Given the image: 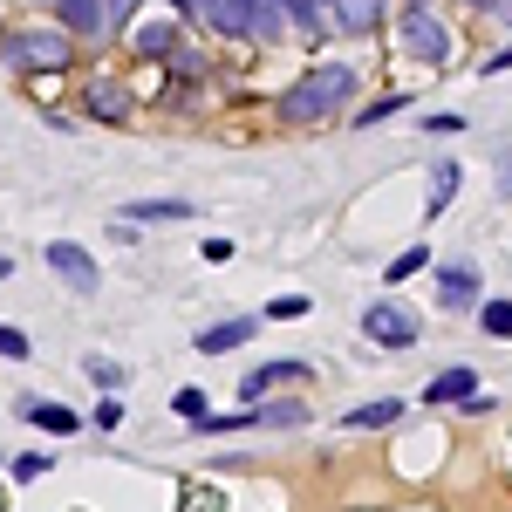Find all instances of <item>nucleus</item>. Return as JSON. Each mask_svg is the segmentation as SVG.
I'll return each mask as SVG.
<instances>
[{
    "label": "nucleus",
    "mask_w": 512,
    "mask_h": 512,
    "mask_svg": "<svg viewBox=\"0 0 512 512\" xmlns=\"http://www.w3.org/2000/svg\"><path fill=\"white\" fill-rule=\"evenodd\" d=\"M349 96H355V69H349V62H315L308 76L280 96V117H287V123H328Z\"/></svg>",
    "instance_id": "f257e3e1"
},
{
    "label": "nucleus",
    "mask_w": 512,
    "mask_h": 512,
    "mask_svg": "<svg viewBox=\"0 0 512 512\" xmlns=\"http://www.w3.org/2000/svg\"><path fill=\"white\" fill-rule=\"evenodd\" d=\"M0 62L21 69V76H62L69 69V35H7L0 41Z\"/></svg>",
    "instance_id": "f03ea898"
},
{
    "label": "nucleus",
    "mask_w": 512,
    "mask_h": 512,
    "mask_svg": "<svg viewBox=\"0 0 512 512\" xmlns=\"http://www.w3.org/2000/svg\"><path fill=\"white\" fill-rule=\"evenodd\" d=\"M403 48H410L417 62H431V69L451 62V35H444V21L424 14V7H417V14H403Z\"/></svg>",
    "instance_id": "7ed1b4c3"
},
{
    "label": "nucleus",
    "mask_w": 512,
    "mask_h": 512,
    "mask_svg": "<svg viewBox=\"0 0 512 512\" xmlns=\"http://www.w3.org/2000/svg\"><path fill=\"white\" fill-rule=\"evenodd\" d=\"M362 335L383 342V349H410V342H417V315H403L396 301H369V308H362Z\"/></svg>",
    "instance_id": "20e7f679"
},
{
    "label": "nucleus",
    "mask_w": 512,
    "mask_h": 512,
    "mask_svg": "<svg viewBox=\"0 0 512 512\" xmlns=\"http://www.w3.org/2000/svg\"><path fill=\"white\" fill-rule=\"evenodd\" d=\"M41 260H48V267H55L62 280H69L76 294H96V287H103V274H96V260L82 253L76 239H48V246H41Z\"/></svg>",
    "instance_id": "39448f33"
},
{
    "label": "nucleus",
    "mask_w": 512,
    "mask_h": 512,
    "mask_svg": "<svg viewBox=\"0 0 512 512\" xmlns=\"http://www.w3.org/2000/svg\"><path fill=\"white\" fill-rule=\"evenodd\" d=\"M437 301L458 315V308H478V267L472 260H444L437 267Z\"/></svg>",
    "instance_id": "423d86ee"
},
{
    "label": "nucleus",
    "mask_w": 512,
    "mask_h": 512,
    "mask_svg": "<svg viewBox=\"0 0 512 512\" xmlns=\"http://www.w3.org/2000/svg\"><path fill=\"white\" fill-rule=\"evenodd\" d=\"M21 417H28L35 431H62V437H69V431L82 424V417L69 410V403H48V396H21Z\"/></svg>",
    "instance_id": "0eeeda50"
},
{
    "label": "nucleus",
    "mask_w": 512,
    "mask_h": 512,
    "mask_svg": "<svg viewBox=\"0 0 512 512\" xmlns=\"http://www.w3.org/2000/svg\"><path fill=\"white\" fill-rule=\"evenodd\" d=\"M472 396H478V376H472V369H444V376H431L424 403H472Z\"/></svg>",
    "instance_id": "6e6552de"
},
{
    "label": "nucleus",
    "mask_w": 512,
    "mask_h": 512,
    "mask_svg": "<svg viewBox=\"0 0 512 512\" xmlns=\"http://www.w3.org/2000/svg\"><path fill=\"white\" fill-rule=\"evenodd\" d=\"M294 376H301V362H260V369L239 383V396H246V403H260V396L274 390V383H294Z\"/></svg>",
    "instance_id": "1a4fd4ad"
},
{
    "label": "nucleus",
    "mask_w": 512,
    "mask_h": 512,
    "mask_svg": "<svg viewBox=\"0 0 512 512\" xmlns=\"http://www.w3.org/2000/svg\"><path fill=\"white\" fill-rule=\"evenodd\" d=\"M103 7H110V0H62V21H69L76 35H103V28H110Z\"/></svg>",
    "instance_id": "9d476101"
},
{
    "label": "nucleus",
    "mask_w": 512,
    "mask_h": 512,
    "mask_svg": "<svg viewBox=\"0 0 512 512\" xmlns=\"http://www.w3.org/2000/svg\"><path fill=\"white\" fill-rule=\"evenodd\" d=\"M396 417H403V403H396V396H383V403H362V410H349L342 424H349V431H390Z\"/></svg>",
    "instance_id": "9b49d317"
},
{
    "label": "nucleus",
    "mask_w": 512,
    "mask_h": 512,
    "mask_svg": "<svg viewBox=\"0 0 512 512\" xmlns=\"http://www.w3.org/2000/svg\"><path fill=\"white\" fill-rule=\"evenodd\" d=\"M239 342H253V321H219V328H205L198 335V355H226Z\"/></svg>",
    "instance_id": "f8f14e48"
},
{
    "label": "nucleus",
    "mask_w": 512,
    "mask_h": 512,
    "mask_svg": "<svg viewBox=\"0 0 512 512\" xmlns=\"http://www.w3.org/2000/svg\"><path fill=\"white\" fill-rule=\"evenodd\" d=\"M335 21L362 35V28H376V21H383V0H335Z\"/></svg>",
    "instance_id": "ddd939ff"
},
{
    "label": "nucleus",
    "mask_w": 512,
    "mask_h": 512,
    "mask_svg": "<svg viewBox=\"0 0 512 512\" xmlns=\"http://www.w3.org/2000/svg\"><path fill=\"white\" fill-rule=\"evenodd\" d=\"M130 219H192V205L185 198H137Z\"/></svg>",
    "instance_id": "4468645a"
},
{
    "label": "nucleus",
    "mask_w": 512,
    "mask_h": 512,
    "mask_svg": "<svg viewBox=\"0 0 512 512\" xmlns=\"http://www.w3.org/2000/svg\"><path fill=\"white\" fill-rule=\"evenodd\" d=\"M451 198H458V164L444 158V164H437V171H431V212H444Z\"/></svg>",
    "instance_id": "2eb2a0df"
},
{
    "label": "nucleus",
    "mask_w": 512,
    "mask_h": 512,
    "mask_svg": "<svg viewBox=\"0 0 512 512\" xmlns=\"http://www.w3.org/2000/svg\"><path fill=\"white\" fill-rule=\"evenodd\" d=\"M89 117L117 123V117H123V89H110V82H96V89H89Z\"/></svg>",
    "instance_id": "dca6fc26"
},
{
    "label": "nucleus",
    "mask_w": 512,
    "mask_h": 512,
    "mask_svg": "<svg viewBox=\"0 0 512 512\" xmlns=\"http://www.w3.org/2000/svg\"><path fill=\"white\" fill-rule=\"evenodd\" d=\"M171 35H178V21H151V28H137V48L158 55V48H171Z\"/></svg>",
    "instance_id": "f3484780"
},
{
    "label": "nucleus",
    "mask_w": 512,
    "mask_h": 512,
    "mask_svg": "<svg viewBox=\"0 0 512 512\" xmlns=\"http://www.w3.org/2000/svg\"><path fill=\"white\" fill-rule=\"evenodd\" d=\"M171 410H178L185 424H205V417H212V410H205V390H178V396H171Z\"/></svg>",
    "instance_id": "a211bd4d"
},
{
    "label": "nucleus",
    "mask_w": 512,
    "mask_h": 512,
    "mask_svg": "<svg viewBox=\"0 0 512 512\" xmlns=\"http://www.w3.org/2000/svg\"><path fill=\"white\" fill-rule=\"evenodd\" d=\"M478 321H485V335H512V301H485Z\"/></svg>",
    "instance_id": "6ab92c4d"
},
{
    "label": "nucleus",
    "mask_w": 512,
    "mask_h": 512,
    "mask_svg": "<svg viewBox=\"0 0 512 512\" xmlns=\"http://www.w3.org/2000/svg\"><path fill=\"white\" fill-rule=\"evenodd\" d=\"M424 260H431V253H424V246H410V253H396V260H390V287H403V280L417 274V267H424Z\"/></svg>",
    "instance_id": "aec40b11"
},
{
    "label": "nucleus",
    "mask_w": 512,
    "mask_h": 512,
    "mask_svg": "<svg viewBox=\"0 0 512 512\" xmlns=\"http://www.w3.org/2000/svg\"><path fill=\"white\" fill-rule=\"evenodd\" d=\"M260 424H308V410L301 403H267V410H253Z\"/></svg>",
    "instance_id": "412c9836"
},
{
    "label": "nucleus",
    "mask_w": 512,
    "mask_h": 512,
    "mask_svg": "<svg viewBox=\"0 0 512 512\" xmlns=\"http://www.w3.org/2000/svg\"><path fill=\"white\" fill-rule=\"evenodd\" d=\"M0 355H7V362H28V335H21V328H0Z\"/></svg>",
    "instance_id": "4be33fe9"
},
{
    "label": "nucleus",
    "mask_w": 512,
    "mask_h": 512,
    "mask_svg": "<svg viewBox=\"0 0 512 512\" xmlns=\"http://www.w3.org/2000/svg\"><path fill=\"white\" fill-rule=\"evenodd\" d=\"M396 110H403V96H383V103H369V110H362L355 123H362V130H376V123H383V117H396Z\"/></svg>",
    "instance_id": "5701e85b"
},
{
    "label": "nucleus",
    "mask_w": 512,
    "mask_h": 512,
    "mask_svg": "<svg viewBox=\"0 0 512 512\" xmlns=\"http://www.w3.org/2000/svg\"><path fill=\"white\" fill-rule=\"evenodd\" d=\"M267 315H274V321H294V315H308V294H287V301H267Z\"/></svg>",
    "instance_id": "b1692460"
},
{
    "label": "nucleus",
    "mask_w": 512,
    "mask_h": 512,
    "mask_svg": "<svg viewBox=\"0 0 512 512\" xmlns=\"http://www.w3.org/2000/svg\"><path fill=\"white\" fill-rule=\"evenodd\" d=\"M89 376H96V383H103V390H123V369H117V362H103V355H96V362H89Z\"/></svg>",
    "instance_id": "393cba45"
},
{
    "label": "nucleus",
    "mask_w": 512,
    "mask_h": 512,
    "mask_svg": "<svg viewBox=\"0 0 512 512\" xmlns=\"http://www.w3.org/2000/svg\"><path fill=\"white\" fill-rule=\"evenodd\" d=\"M96 424H103V431H117V424H123V403H117V396H110V403H96Z\"/></svg>",
    "instance_id": "a878e982"
},
{
    "label": "nucleus",
    "mask_w": 512,
    "mask_h": 512,
    "mask_svg": "<svg viewBox=\"0 0 512 512\" xmlns=\"http://www.w3.org/2000/svg\"><path fill=\"white\" fill-rule=\"evenodd\" d=\"M48 472V458H14V478H21V485H28V478H41Z\"/></svg>",
    "instance_id": "bb28decb"
},
{
    "label": "nucleus",
    "mask_w": 512,
    "mask_h": 512,
    "mask_svg": "<svg viewBox=\"0 0 512 512\" xmlns=\"http://www.w3.org/2000/svg\"><path fill=\"white\" fill-rule=\"evenodd\" d=\"M506 69H512V48H499V55L485 62V76H506Z\"/></svg>",
    "instance_id": "cd10ccee"
},
{
    "label": "nucleus",
    "mask_w": 512,
    "mask_h": 512,
    "mask_svg": "<svg viewBox=\"0 0 512 512\" xmlns=\"http://www.w3.org/2000/svg\"><path fill=\"white\" fill-rule=\"evenodd\" d=\"M137 14V0H110V21H130Z\"/></svg>",
    "instance_id": "c85d7f7f"
},
{
    "label": "nucleus",
    "mask_w": 512,
    "mask_h": 512,
    "mask_svg": "<svg viewBox=\"0 0 512 512\" xmlns=\"http://www.w3.org/2000/svg\"><path fill=\"white\" fill-rule=\"evenodd\" d=\"M499 192H512V151H506V164H499Z\"/></svg>",
    "instance_id": "c756f323"
},
{
    "label": "nucleus",
    "mask_w": 512,
    "mask_h": 512,
    "mask_svg": "<svg viewBox=\"0 0 512 512\" xmlns=\"http://www.w3.org/2000/svg\"><path fill=\"white\" fill-rule=\"evenodd\" d=\"M7 274H14V260H7V253H0V280H7Z\"/></svg>",
    "instance_id": "7c9ffc66"
},
{
    "label": "nucleus",
    "mask_w": 512,
    "mask_h": 512,
    "mask_svg": "<svg viewBox=\"0 0 512 512\" xmlns=\"http://www.w3.org/2000/svg\"><path fill=\"white\" fill-rule=\"evenodd\" d=\"M478 7H492V0H478Z\"/></svg>",
    "instance_id": "2f4dec72"
},
{
    "label": "nucleus",
    "mask_w": 512,
    "mask_h": 512,
    "mask_svg": "<svg viewBox=\"0 0 512 512\" xmlns=\"http://www.w3.org/2000/svg\"><path fill=\"white\" fill-rule=\"evenodd\" d=\"M321 7H335V0H321Z\"/></svg>",
    "instance_id": "473e14b6"
}]
</instances>
